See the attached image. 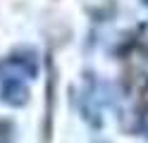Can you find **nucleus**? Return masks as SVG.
Segmentation results:
<instances>
[{
	"instance_id": "1",
	"label": "nucleus",
	"mask_w": 148,
	"mask_h": 143,
	"mask_svg": "<svg viewBox=\"0 0 148 143\" xmlns=\"http://www.w3.org/2000/svg\"><path fill=\"white\" fill-rule=\"evenodd\" d=\"M36 76V62L31 57H7L0 62V81H31Z\"/></svg>"
},
{
	"instance_id": "2",
	"label": "nucleus",
	"mask_w": 148,
	"mask_h": 143,
	"mask_svg": "<svg viewBox=\"0 0 148 143\" xmlns=\"http://www.w3.org/2000/svg\"><path fill=\"white\" fill-rule=\"evenodd\" d=\"M0 91H3L5 103L10 105H24L29 98V88L24 81H0Z\"/></svg>"
}]
</instances>
